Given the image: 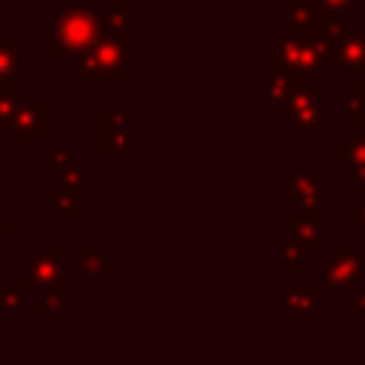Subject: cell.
Masks as SVG:
<instances>
[{"mask_svg": "<svg viewBox=\"0 0 365 365\" xmlns=\"http://www.w3.org/2000/svg\"><path fill=\"white\" fill-rule=\"evenodd\" d=\"M97 29V11L94 9H68L60 17V34L63 43H68L66 48H77L83 46Z\"/></svg>", "mask_w": 365, "mask_h": 365, "instance_id": "cell-1", "label": "cell"}, {"mask_svg": "<svg viewBox=\"0 0 365 365\" xmlns=\"http://www.w3.org/2000/svg\"><path fill=\"white\" fill-rule=\"evenodd\" d=\"M14 57H17V46L9 51V48H0V71L6 74H14Z\"/></svg>", "mask_w": 365, "mask_h": 365, "instance_id": "cell-2", "label": "cell"}]
</instances>
